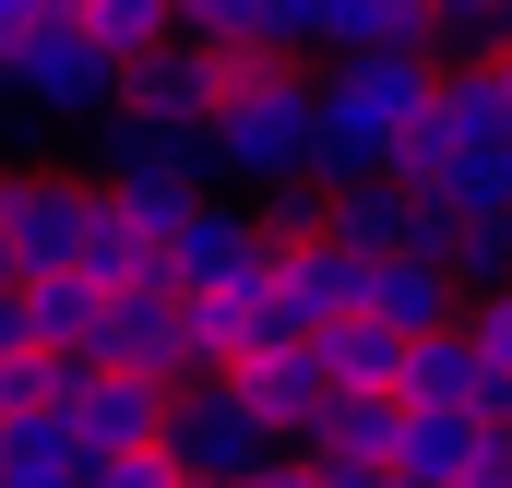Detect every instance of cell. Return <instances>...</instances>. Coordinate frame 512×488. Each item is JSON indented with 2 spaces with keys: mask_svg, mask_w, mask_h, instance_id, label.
<instances>
[{
  "mask_svg": "<svg viewBox=\"0 0 512 488\" xmlns=\"http://www.w3.org/2000/svg\"><path fill=\"white\" fill-rule=\"evenodd\" d=\"M298 155H310V72H227L215 84V120H203V167L239 179V191H298Z\"/></svg>",
  "mask_w": 512,
  "mask_h": 488,
  "instance_id": "1",
  "label": "cell"
},
{
  "mask_svg": "<svg viewBox=\"0 0 512 488\" xmlns=\"http://www.w3.org/2000/svg\"><path fill=\"white\" fill-rule=\"evenodd\" d=\"M0 108L12 120H108L120 108V72L96 60V36L72 24V0H36L24 36L0 48Z\"/></svg>",
  "mask_w": 512,
  "mask_h": 488,
  "instance_id": "2",
  "label": "cell"
},
{
  "mask_svg": "<svg viewBox=\"0 0 512 488\" xmlns=\"http://www.w3.org/2000/svg\"><path fill=\"white\" fill-rule=\"evenodd\" d=\"M429 96H441V60H429V48H382V60H334V72H310V120L334 131V143H358L370 167L429 120Z\"/></svg>",
  "mask_w": 512,
  "mask_h": 488,
  "instance_id": "3",
  "label": "cell"
},
{
  "mask_svg": "<svg viewBox=\"0 0 512 488\" xmlns=\"http://www.w3.org/2000/svg\"><path fill=\"white\" fill-rule=\"evenodd\" d=\"M262 274H274V239L251 227V203H227V191H203L167 227V298H262Z\"/></svg>",
  "mask_w": 512,
  "mask_h": 488,
  "instance_id": "4",
  "label": "cell"
},
{
  "mask_svg": "<svg viewBox=\"0 0 512 488\" xmlns=\"http://www.w3.org/2000/svg\"><path fill=\"white\" fill-rule=\"evenodd\" d=\"M84 215H96V191H84V179H60V167H0V250H12V286L72 274Z\"/></svg>",
  "mask_w": 512,
  "mask_h": 488,
  "instance_id": "5",
  "label": "cell"
},
{
  "mask_svg": "<svg viewBox=\"0 0 512 488\" xmlns=\"http://www.w3.org/2000/svg\"><path fill=\"white\" fill-rule=\"evenodd\" d=\"M155 453H167V477H203V488H239L251 465H274V441L239 417V393H227V381H179V393H167Z\"/></svg>",
  "mask_w": 512,
  "mask_h": 488,
  "instance_id": "6",
  "label": "cell"
},
{
  "mask_svg": "<svg viewBox=\"0 0 512 488\" xmlns=\"http://www.w3.org/2000/svg\"><path fill=\"white\" fill-rule=\"evenodd\" d=\"M60 429H72V453H84V465H120V453H155L167 393H155V381H120V369H84V381H72V405H60Z\"/></svg>",
  "mask_w": 512,
  "mask_h": 488,
  "instance_id": "7",
  "label": "cell"
},
{
  "mask_svg": "<svg viewBox=\"0 0 512 488\" xmlns=\"http://www.w3.org/2000/svg\"><path fill=\"white\" fill-rule=\"evenodd\" d=\"M215 84H227V72H215V60H203L191 36H167L155 60H131V72H120V120H155V131H203V120H215Z\"/></svg>",
  "mask_w": 512,
  "mask_h": 488,
  "instance_id": "8",
  "label": "cell"
},
{
  "mask_svg": "<svg viewBox=\"0 0 512 488\" xmlns=\"http://www.w3.org/2000/svg\"><path fill=\"white\" fill-rule=\"evenodd\" d=\"M417 0H298V60H382V48H417Z\"/></svg>",
  "mask_w": 512,
  "mask_h": 488,
  "instance_id": "9",
  "label": "cell"
},
{
  "mask_svg": "<svg viewBox=\"0 0 512 488\" xmlns=\"http://www.w3.org/2000/svg\"><path fill=\"white\" fill-rule=\"evenodd\" d=\"M310 369H322V393H334V405H393L405 346H393L382 322H322V334H310Z\"/></svg>",
  "mask_w": 512,
  "mask_h": 488,
  "instance_id": "10",
  "label": "cell"
},
{
  "mask_svg": "<svg viewBox=\"0 0 512 488\" xmlns=\"http://www.w3.org/2000/svg\"><path fill=\"white\" fill-rule=\"evenodd\" d=\"M12 298H24V334H36V358H72V369H84V346H96V310H108V298H96L84 274H48V286H12Z\"/></svg>",
  "mask_w": 512,
  "mask_h": 488,
  "instance_id": "11",
  "label": "cell"
},
{
  "mask_svg": "<svg viewBox=\"0 0 512 488\" xmlns=\"http://www.w3.org/2000/svg\"><path fill=\"white\" fill-rule=\"evenodd\" d=\"M72 24L96 36V60H108V72H131V60H155V48L179 36V12H167V0H72Z\"/></svg>",
  "mask_w": 512,
  "mask_h": 488,
  "instance_id": "12",
  "label": "cell"
},
{
  "mask_svg": "<svg viewBox=\"0 0 512 488\" xmlns=\"http://www.w3.org/2000/svg\"><path fill=\"white\" fill-rule=\"evenodd\" d=\"M441 274H453V298L512 286V215H465V227H453V250H441Z\"/></svg>",
  "mask_w": 512,
  "mask_h": 488,
  "instance_id": "13",
  "label": "cell"
},
{
  "mask_svg": "<svg viewBox=\"0 0 512 488\" xmlns=\"http://www.w3.org/2000/svg\"><path fill=\"white\" fill-rule=\"evenodd\" d=\"M453 334H465V358L489 369V393L512 405V286H489V298H465V310H453Z\"/></svg>",
  "mask_w": 512,
  "mask_h": 488,
  "instance_id": "14",
  "label": "cell"
},
{
  "mask_svg": "<svg viewBox=\"0 0 512 488\" xmlns=\"http://www.w3.org/2000/svg\"><path fill=\"white\" fill-rule=\"evenodd\" d=\"M12 358H36V334H24V298L0 286V369H12Z\"/></svg>",
  "mask_w": 512,
  "mask_h": 488,
  "instance_id": "15",
  "label": "cell"
},
{
  "mask_svg": "<svg viewBox=\"0 0 512 488\" xmlns=\"http://www.w3.org/2000/svg\"><path fill=\"white\" fill-rule=\"evenodd\" d=\"M239 488H322V477H310L298 453H274V465H251V477H239Z\"/></svg>",
  "mask_w": 512,
  "mask_h": 488,
  "instance_id": "16",
  "label": "cell"
},
{
  "mask_svg": "<svg viewBox=\"0 0 512 488\" xmlns=\"http://www.w3.org/2000/svg\"><path fill=\"white\" fill-rule=\"evenodd\" d=\"M489 96H501V120H512V48H501V60H489Z\"/></svg>",
  "mask_w": 512,
  "mask_h": 488,
  "instance_id": "17",
  "label": "cell"
},
{
  "mask_svg": "<svg viewBox=\"0 0 512 488\" xmlns=\"http://www.w3.org/2000/svg\"><path fill=\"white\" fill-rule=\"evenodd\" d=\"M0 286H12V250H0Z\"/></svg>",
  "mask_w": 512,
  "mask_h": 488,
  "instance_id": "18",
  "label": "cell"
},
{
  "mask_svg": "<svg viewBox=\"0 0 512 488\" xmlns=\"http://www.w3.org/2000/svg\"><path fill=\"white\" fill-rule=\"evenodd\" d=\"M0 131H12V108H0Z\"/></svg>",
  "mask_w": 512,
  "mask_h": 488,
  "instance_id": "19",
  "label": "cell"
},
{
  "mask_svg": "<svg viewBox=\"0 0 512 488\" xmlns=\"http://www.w3.org/2000/svg\"><path fill=\"white\" fill-rule=\"evenodd\" d=\"M179 488H203V477H179Z\"/></svg>",
  "mask_w": 512,
  "mask_h": 488,
  "instance_id": "20",
  "label": "cell"
}]
</instances>
